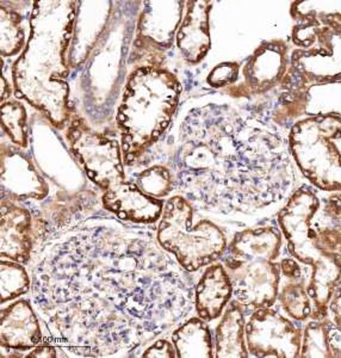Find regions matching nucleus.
I'll return each mask as SVG.
<instances>
[{
    "instance_id": "1",
    "label": "nucleus",
    "mask_w": 341,
    "mask_h": 358,
    "mask_svg": "<svg viewBox=\"0 0 341 358\" xmlns=\"http://www.w3.org/2000/svg\"><path fill=\"white\" fill-rule=\"evenodd\" d=\"M154 234L87 219L43 248L31 300L64 357H136L195 310V285Z\"/></svg>"
},
{
    "instance_id": "2",
    "label": "nucleus",
    "mask_w": 341,
    "mask_h": 358,
    "mask_svg": "<svg viewBox=\"0 0 341 358\" xmlns=\"http://www.w3.org/2000/svg\"><path fill=\"white\" fill-rule=\"evenodd\" d=\"M136 165L163 164L175 192L202 214L265 217L302 185L288 133L242 104L199 98Z\"/></svg>"
},
{
    "instance_id": "3",
    "label": "nucleus",
    "mask_w": 341,
    "mask_h": 358,
    "mask_svg": "<svg viewBox=\"0 0 341 358\" xmlns=\"http://www.w3.org/2000/svg\"><path fill=\"white\" fill-rule=\"evenodd\" d=\"M74 3L40 1L31 16V35L13 66L16 97L41 111L57 129L72 116L65 64L74 21Z\"/></svg>"
},
{
    "instance_id": "4",
    "label": "nucleus",
    "mask_w": 341,
    "mask_h": 358,
    "mask_svg": "<svg viewBox=\"0 0 341 358\" xmlns=\"http://www.w3.org/2000/svg\"><path fill=\"white\" fill-rule=\"evenodd\" d=\"M320 207L317 190L303 183L276 215L286 253L310 268L313 319L328 317V303L341 278V228L325 220Z\"/></svg>"
},
{
    "instance_id": "5",
    "label": "nucleus",
    "mask_w": 341,
    "mask_h": 358,
    "mask_svg": "<svg viewBox=\"0 0 341 358\" xmlns=\"http://www.w3.org/2000/svg\"><path fill=\"white\" fill-rule=\"evenodd\" d=\"M182 84L168 69L143 66L130 74L116 113L123 162L134 166L164 138L178 114Z\"/></svg>"
},
{
    "instance_id": "6",
    "label": "nucleus",
    "mask_w": 341,
    "mask_h": 358,
    "mask_svg": "<svg viewBox=\"0 0 341 358\" xmlns=\"http://www.w3.org/2000/svg\"><path fill=\"white\" fill-rule=\"evenodd\" d=\"M283 250L278 224L245 228L229 241L219 261L231 277L234 299L247 310L276 305Z\"/></svg>"
},
{
    "instance_id": "7",
    "label": "nucleus",
    "mask_w": 341,
    "mask_h": 358,
    "mask_svg": "<svg viewBox=\"0 0 341 358\" xmlns=\"http://www.w3.org/2000/svg\"><path fill=\"white\" fill-rule=\"evenodd\" d=\"M199 214L183 196H170L155 234L159 245L187 273L219 262L229 244L224 228Z\"/></svg>"
},
{
    "instance_id": "8",
    "label": "nucleus",
    "mask_w": 341,
    "mask_h": 358,
    "mask_svg": "<svg viewBox=\"0 0 341 358\" xmlns=\"http://www.w3.org/2000/svg\"><path fill=\"white\" fill-rule=\"evenodd\" d=\"M289 148L300 176L321 192H341V117L300 118L288 133Z\"/></svg>"
},
{
    "instance_id": "9",
    "label": "nucleus",
    "mask_w": 341,
    "mask_h": 358,
    "mask_svg": "<svg viewBox=\"0 0 341 358\" xmlns=\"http://www.w3.org/2000/svg\"><path fill=\"white\" fill-rule=\"evenodd\" d=\"M295 48L290 53L286 77L296 89L341 80V23L305 21L291 34Z\"/></svg>"
},
{
    "instance_id": "10",
    "label": "nucleus",
    "mask_w": 341,
    "mask_h": 358,
    "mask_svg": "<svg viewBox=\"0 0 341 358\" xmlns=\"http://www.w3.org/2000/svg\"><path fill=\"white\" fill-rule=\"evenodd\" d=\"M66 138L86 176L103 192L126 180L122 148L116 138L92 131L80 118H73Z\"/></svg>"
},
{
    "instance_id": "11",
    "label": "nucleus",
    "mask_w": 341,
    "mask_h": 358,
    "mask_svg": "<svg viewBox=\"0 0 341 358\" xmlns=\"http://www.w3.org/2000/svg\"><path fill=\"white\" fill-rule=\"evenodd\" d=\"M303 325L273 307L253 310L246 322L251 357L300 358Z\"/></svg>"
},
{
    "instance_id": "12",
    "label": "nucleus",
    "mask_w": 341,
    "mask_h": 358,
    "mask_svg": "<svg viewBox=\"0 0 341 358\" xmlns=\"http://www.w3.org/2000/svg\"><path fill=\"white\" fill-rule=\"evenodd\" d=\"M290 65L289 45L283 40L265 42L244 67V83L229 86L226 94L234 99L260 98L276 91Z\"/></svg>"
},
{
    "instance_id": "13",
    "label": "nucleus",
    "mask_w": 341,
    "mask_h": 358,
    "mask_svg": "<svg viewBox=\"0 0 341 358\" xmlns=\"http://www.w3.org/2000/svg\"><path fill=\"white\" fill-rule=\"evenodd\" d=\"M45 343L43 325L31 297H20L1 308V351L27 352Z\"/></svg>"
},
{
    "instance_id": "14",
    "label": "nucleus",
    "mask_w": 341,
    "mask_h": 358,
    "mask_svg": "<svg viewBox=\"0 0 341 358\" xmlns=\"http://www.w3.org/2000/svg\"><path fill=\"white\" fill-rule=\"evenodd\" d=\"M102 204L118 220L138 226L157 224L165 207L164 200L147 195L133 180H124L104 192Z\"/></svg>"
},
{
    "instance_id": "15",
    "label": "nucleus",
    "mask_w": 341,
    "mask_h": 358,
    "mask_svg": "<svg viewBox=\"0 0 341 358\" xmlns=\"http://www.w3.org/2000/svg\"><path fill=\"white\" fill-rule=\"evenodd\" d=\"M34 219L27 208L1 201V258L28 264L35 252Z\"/></svg>"
},
{
    "instance_id": "16",
    "label": "nucleus",
    "mask_w": 341,
    "mask_h": 358,
    "mask_svg": "<svg viewBox=\"0 0 341 358\" xmlns=\"http://www.w3.org/2000/svg\"><path fill=\"white\" fill-rule=\"evenodd\" d=\"M234 297L232 281L222 262L208 265L195 285V310L199 317L212 322L221 317Z\"/></svg>"
},
{
    "instance_id": "17",
    "label": "nucleus",
    "mask_w": 341,
    "mask_h": 358,
    "mask_svg": "<svg viewBox=\"0 0 341 358\" xmlns=\"http://www.w3.org/2000/svg\"><path fill=\"white\" fill-rule=\"evenodd\" d=\"M187 17L177 34V45L184 59L190 64H197L207 55L210 48L209 13L212 3H189Z\"/></svg>"
},
{
    "instance_id": "18",
    "label": "nucleus",
    "mask_w": 341,
    "mask_h": 358,
    "mask_svg": "<svg viewBox=\"0 0 341 358\" xmlns=\"http://www.w3.org/2000/svg\"><path fill=\"white\" fill-rule=\"evenodd\" d=\"M246 312L247 308L236 299L228 303L215 329V358L249 357L246 345Z\"/></svg>"
},
{
    "instance_id": "19",
    "label": "nucleus",
    "mask_w": 341,
    "mask_h": 358,
    "mask_svg": "<svg viewBox=\"0 0 341 358\" xmlns=\"http://www.w3.org/2000/svg\"><path fill=\"white\" fill-rule=\"evenodd\" d=\"M15 151L21 170H17L13 160L3 152V192L8 190V196H13V200L17 201L43 200L47 196L45 180L38 176L36 170H34L31 164L27 162L17 147H15Z\"/></svg>"
},
{
    "instance_id": "20",
    "label": "nucleus",
    "mask_w": 341,
    "mask_h": 358,
    "mask_svg": "<svg viewBox=\"0 0 341 358\" xmlns=\"http://www.w3.org/2000/svg\"><path fill=\"white\" fill-rule=\"evenodd\" d=\"M177 357L215 358V344L210 326L202 317H187L170 331Z\"/></svg>"
},
{
    "instance_id": "21",
    "label": "nucleus",
    "mask_w": 341,
    "mask_h": 358,
    "mask_svg": "<svg viewBox=\"0 0 341 358\" xmlns=\"http://www.w3.org/2000/svg\"><path fill=\"white\" fill-rule=\"evenodd\" d=\"M300 358H341V327L329 317L305 322Z\"/></svg>"
},
{
    "instance_id": "22",
    "label": "nucleus",
    "mask_w": 341,
    "mask_h": 358,
    "mask_svg": "<svg viewBox=\"0 0 341 358\" xmlns=\"http://www.w3.org/2000/svg\"><path fill=\"white\" fill-rule=\"evenodd\" d=\"M310 273L300 277H280L277 302L280 310L293 322L305 324L313 319L314 302L309 293Z\"/></svg>"
},
{
    "instance_id": "23",
    "label": "nucleus",
    "mask_w": 341,
    "mask_h": 358,
    "mask_svg": "<svg viewBox=\"0 0 341 358\" xmlns=\"http://www.w3.org/2000/svg\"><path fill=\"white\" fill-rule=\"evenodd\" d=\"M321 115L341 117V80L312 85L307 90L305 117Z\"/></svg>"
},
{
    "instance_id": "24",
    "label": "nucleus",
    "mask_w": 341,
    "mask_h": 358,
    "mask_svg": "<svg viewBox=\"0 0 341 358\" xmlns=\"http://www.w3.org/2000/svg\"><path fill=\"white\" fill-rule=\"evenodd\" d=\"M31 293V276L24 264L1 258V306Z\"/></svg>"
},
{
    "instance_id": "25",
    "label": "nucleus",
    "mask_w": 341,
    "mask_h": 358,
    "mask_svg": "<svg viewBox=\"0 0 341 358\" xmlns=\"http://www.w3.org/2000/svg\"><path fill=\"white\" fill-rule=\"evenodd\" d=\"M133 182L147 195L160 200L175 192L173 175L163 164L143 165V170L135 175Z\"/></svg>"
},
{
    "instance_id": "26",
    "label": "nucleus",
    "mask_w": 341,
    "mask_h": 358,
    "mask_svg": "<svg viewBox=\"0 0 341 358\" xmlns=\"http://www.w3.org/2000/svg\"><path fill=\"white\" fill-rule=\"evenodd\" d=\"M3 131L16 146L25 150L28 147V124L27 111L21 102H8L1 104Z\"/></svg>"
},
{
    "instance_id": "27",
    "label": "nucleus",
    "mask_w": 341,
    "mask_h": 358,
    "mask_svg": "<svg viewBox=\"0 0 341 358\" xmlns=\"http://www.w3.org/2000/svg\"><path fill=\"white\" fill-rule=\"evenodd\" d=\"M297 23L305 21H337L341 23V1H298L291 5Z\"/></svg>"
},
{
    "instance_id": "28",
    "label": "nucleus",
    "mask_w": 341,
    "mask_h": 358,
    "mask_svg": "<svg viewBox=\"0 0 341 358\" xmlns=\"http://www.w3.org/2000/svg\"><path fill=\"white\" fill-rule=\"evenodd\" d=\"M1 35H3V41H1V53L3 55L11 57L16 54L22 45H23V31L20 30L18 27V20L15 13H8L5 16L4 13H1Z\"/></svg>"
},
{
    "instance_id": "29",
    "label": "nucleus",
    "mask_w": 341,
    "mask_h": 358,
    "mask_svg": "<svg viewBox=\"0 0 341 358\" xmlns=\"http://www.w3.org/2000/svg\"><path fill=\"white\" fill-rule=\"evenodd\" d=\"M239 77V66L234 62H224L219 66H216L212 69L207 82L209 85L215 87V89H227L229 86L235 84Z\"/></svg>"
},
{
    "instance_id": "30",
    "label": "nucleus",
    "mask_w": 341,
    "mask_h": 358,
    "mask_svg": "<svg viewBox=\"0 0 341 358\" xmlns=\"http://www.w3.org/2000/svg\"><path fill=\"white\" fill-rule=\"evenodd\" d=\"M319 214L325 220L341 228V192H331L321 200Z\"/></svg>"
},
{
    "instance_id": "31",
    "label": "nucleus",
    "mask_w": 341,
    "mask_h": 358,
    "mask_svg": "<svg viewBox=\"0 0 341 358\" xmlns=\"http://www.w3.org/2000/svg\"><path fill=\"white\" fill-rule=\"evenodd\" d=\"M138 357L143 358H178L173 343L166 338L159 337L143 348Z\"/></svg>"
},
{
    "instance_id": "32",
    "label": "nucleus",
    "mask_w": 341,
    "mask_h": 358,
    "mask_svg": "<svg viewBox=\"0 0 341 358\" xmlns=\"http://www.w3.org/2000/svg\"><path fill=\"white\" fill-rule=\"evenodd\" d=\"M328 317L334 324L341 327V278L335 285L328 303Z\"/></svg>"
},
{
    "instance_id": "33",
    "label": "nucleus",
    "mask_w": 341,
    "mask_h": 358,
    "mask_svg": "<svg viewBox=\"0 0 341 358\" xmlns=\"http://www.w3.org/2000/svg\"><path fill=\"white\" fill-rule=\"evenodd\" d=\"M60 350L59 348L52 344H42V345L36 346L31 350L27 351L24 354V357L28 358H55L60 357L61 355L59 354Z\"/></svg>"
},
{
    "instance_id": "34",
    "label": "nucleus",
    "mask_w": 341,
    "mask_h": 358,
    "mask_svg": "<svg viewBox=\"0 0 341 358\" xmlns=\"http://www.w3.org/2000/svg\"><path fill=\"white\" fill-rule=\"evenodd\" d=\"M10 87H8V83L5 82V78H1V104L5 103V99L10 97Z\"/></svg>"
}]
</instances>
